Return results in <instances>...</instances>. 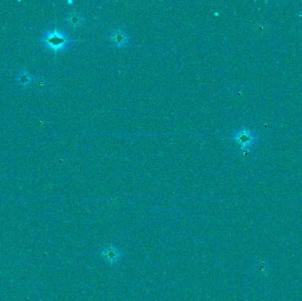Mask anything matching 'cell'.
I'll list each match as a JSON object with an SVG mask.
<instances>
[{"label":"cell","instance_id":"277c9868","mask_svg":"<svg viewBox=\"0 0 302 301\" xmlns=\"http://www.w3.org/2000/svg\"><path fill=\"white\" fill-rule=\"evenodd\" d=\"M121 255H122L121 252L115 247H108V248L103 249V251H102V256H103V259L111 264L117 263Z\"/></svg>","mask_w":302,"mask_h":301},{"label":"cell","instance_id":"8992f818","mask_svg":"<svg viewBox=\"0 0 302 301\" xmlns=\"http://www.w3.org/2000/svg\"><path fill=\"white\" fill-rule=\"evenodd\" d=\"M17 80L19 83L21 84L23 87H27L34 81V77L28 71H20L18 76H17Z\"/></svg>","mask_w":302,"mask_h":301},{"label":"cell","instance_id":"5b68a950","mask_svg":"<svg viewBox=\"0 0 302 301\" xmlns=\"http://www.w3.org/2000/svg\"><path fill=\"white\" fill-rule=\"evenodd\" d=\"M65 20H66V23L68 24L69 26L73 27V28L80 27L84 22V19H83L82 15L80 14V12L76 11L69 12L67 16H66V18H65Z\"/></svg>","mask_w":302,"mask_h":301},{"label":"cell","instance_id":"6da1fadb","mask_svg":"<svg viewBox=\"0 0 302 301\" xmlns=\"http://www.w3.org/2000/svg\"><path fill=\"white\" fill-rule=\"evenodd\" d=\"M42 45L45 47L47 50L53 51L54 53H57L62 50H67L73 44V40L65 34V32L54 28L51 30L46 31L42 34Z\"/></svg>","mask_w":302,"mask_h":301},{"label":"cell","instance_id":"3957f363","mask_svg":"<svg viewBox=\"0 0 302 301\" xmlns=\"http://www.w3.org/2000/svg\"><path fill=\"white\" fill-rule=\"evenodd\" d=\"M108 38L116 47L123 48V47L130 46L131 39L129 34H127L126 31L120 28H116L111 31L109 34Z\"/></svg>","mask_w":302,"mask_h":301},{"label":"cell","instance_id":"7a4b0ae2","mask_svg":"<svg viewBox=\"0 0 302 301\" xmlns=\"http://www.w3.org/2000/svg\"><path fill=\"white\" fill-rule=\"evenodd\" d=\"M232 140L241 146V149H247L252 148L256 145L258 141L257 134H254L252 131L249 129L238 130L232 134Z\"/></svg>","mask_w":302,"mask_h":301}]
</instances>
